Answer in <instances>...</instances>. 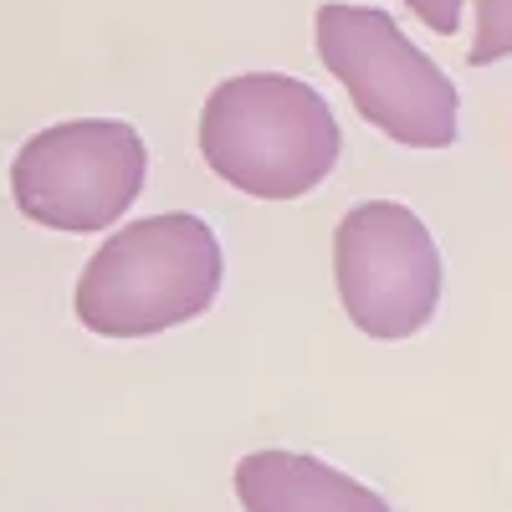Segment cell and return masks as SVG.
Segmentation results:
<instances>
[{
    "instance_id": "obj_1",
    "label": "cell",
    "mask_w": 512,
    "mask_h": 512,
    "mask_svg": "<svg viewBox=\"0 0 512 512\" xmlns=\"http://www.w3.org/2000/svg\"><path fill=\"white\" fill-rule=\"evenodd\" d=\"M200 149L216 175L256 200H297L338 164V123L297 77L246 72L210 93Z\"/></svg>"
},
{
    "instance_id": "obj_2",
    "label": "cell",
    "mask_w": 512,
    "mask_h": 512,
    "mask_svg": "<svg viewBox=\"0 0 512 512\" xmlns=\"http://www.w3.org/2000/svg\"><path fill=\"white\" fill-rule=\"evenodd\" d=\"M221 292V241L200 216L113 231L77 282V318L103 338H149L200 318Z\"/></svg>"
},
{
    "instance_id": "obj_3",
    "label": "cell",
    "mask_w": 512,
    "mask_h": 512,
    "mask_svg": "<svg viewBox=\"0 0 512 512\" xmlns=\"http://www.w3.org/2000/svg\"><path fill=\"white\" fill-rule=\"evenodd\" d=\"M318 57L354 108L395 144L446 149L456 139V82L374 6H323Z\"/></svg>"
},
{
    "instance_id": "obj_4",
    "label": "cell",
    "mask_w": 512,
    "mask_h": 512,
    "mask_svg": "<svg viewBox=\"0 0 512 512\" xmlns=\"http://www.w3.org/2000/svg\"><path fill=\"white\" fill-rule=\"evenodd\" d=\"M149 175V149L134 123L77 118L41 128L11 159V195L26 221L47 231L88 236L113 226L139 200Z\"/></svg>"
},
{
    "instance_id": "obj_5",
    "label": "cell",
    "mask_w": 512,
    "mask_h": 512,
    "mask_svg": "<svg viewBox=\"0 0 512 512\" xmlns=\"http://www.w3.org/2000/svg\"><path fill=\"white\" fill-rule=\"evenodd\" d=\"M338 297L369 338H410L441 303V251L415 210L369 200L333 231Z\"/></svg>"
},
{
    "instance_id": "obj_6",
    "label": "cell",
    "mask_w": 512,
    "mask_h": 512,
    "mask_svg": "<svg viewBox=\"0 0 512 512\" xmlns=\"http://www.w3.org/2000/svg\"><path fill=\"white\" fill-rule=\"evenodd\" d=\"M236 497L246 512H390L379 492L333 472L318 456L251 451L236 466Z\"/></svg>"
},
{
    "instance_id": "obj_7",
    "label": "cell",
    "mask_w": 512,
    "mask_h": 512,
    "mask_svg": "<svg viewBox=\"0 0 512 512\" xmlns=\"http://www.w3.org/2000/svg\"><path fill=\"white\" fill-rule=\"evenodd\" d=\"M497 57H512V0H477L472 67H487Z\"/></svg>"
},
{
    "instance_id": "obj_8",
    "label": "cell",
    "mask_w": 512,
    "mask_h": 512,
    "mask_svg": "<svg viewBox=\"0 0 512 512\" xmlns=\"http://www.w3.org/2000/svg\"><path fill=\"white\" fill-rule=\"evenodd\" d=\"M405 6L431 26V31H441V36H451L456 26H461V0H405Z\"/></svg>"
}]
</instances>
